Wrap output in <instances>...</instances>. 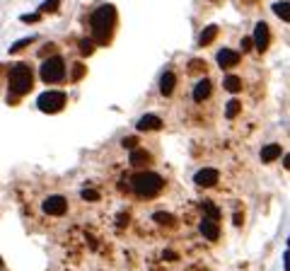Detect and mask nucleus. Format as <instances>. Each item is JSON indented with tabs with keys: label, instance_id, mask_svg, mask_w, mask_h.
Here are the masks:
<instances>
[{
	"label": "nucleus",
	"instance_id": "1",
	"mask_svg": "<svg viewBox=\"0 0 290 271\" xmlns=\"http://www.w3.org/2000/svg\"><path fill=\"white\" fill-rule=\"evenodd\" d=\"M114 20H116L114 5H102V7L94 10V15H92V34H94V41L97 44H107L109 41Z\"/></svg>",
	"mask_w": 290,
	"mask_h": 271
},
{
	"label": "nucleus",
	"instance_id": "2",
	"mask_svg": "<svg viewBox=\"0 0 290 271\" xmlns=\"http://www.w3.org/2000/svg\"><path fill=\"white\" fill-rule=\"evenodd\" d=\"M131 186H133V191H136L138 196L150 199V196H155V194L162 191L165 180H162L157 172H141V175H136V177L131 180Z\"/></svg>",
	"mask_w": 290,
	"mask_h": 271
},
{
	"label": "nucleus",
	"instance_id": "3",
	"mask_svg": "<svg viewBox=\"0 0 290 271\" xmlns=\"http://www.w3.org/2000/svg\"><path fill=\"white\" fill-rule=\"evenodd\" d=\"M34 85V75H31V68L25 63H17L12 70H10V92H15L17 97L27 94Z\"/></svg>",
	"mask_w": 290,
	"mask_h": 271
},
{
	"label": "nucleus",
	"instance_id": "4",
	"mask_svg": "<svg viewBox=\"0 0 290 271\" xmlns=\"http://www.w3.org/2000/svg\"><path fill=\"white\" fill-rule=\"evenodd\" d=\"M41 80L44 83H60L65 78V63L60 56H51L41 63V70H39Z\"/></svg>",
	"mask_w": 290,
	"mask_h": 271
},
{
	"label": "nucleus",
	"instance_id": "5",
	"mask_svg": "<svg viewBox=\"0 0 290 271\" xmlns=\"http://www.w3.org/2000/svg\"><path fill=\"white\" fill-rule=\"evenodd\" d=\"M36 107L41 112H46V114H56V112H60L65 107V92H60V90L41 92L39 99H36Z\"/></svg>",
	"mask_w": 290,
	"mask_h": 271
},
{
	"label": "nucleus",
	"instance_id": "6",
	"mask_svg": "<svg viewBox=\"0 0 290 271\" xmlns=\"http://www.w3.org/2000/svg\"><path fill=\"white\" fill-rule=\"evenodd\" d=\"M41 209H44V213H49V215H63L65 209H68V201L63 196H49Z\"/></svg>",
	"mask_w": 290,
	"mask_h": 271
},
{
	"label": "nucleus",
	"instance_id": "7",
	"mask_svg": "<svg viewBox=\"0 0 290 271\" xmlns=\"http://www.w3.org/2000/svg\"><path fill=\"white\" fill-rule=\"evenodd\" d=\"M268 39H271L268 25H266V22H259V25L254 27V46H257L259 54H263V51L268 49Z\"/></svg>",
	"mask_w": 290,
	"mask_h": 271
},
{
	"label": "nucleus",
	"instance_id": "8",
	"mask_svg": "<svg viewBox=\"0 0 290 271\" xmlns=\"http://www.w3.org/2000/svg\"><path fill=\"white\" fill-rule=\"evenodd\" d=\"M218 170H213V167H205V170H199L196 172V177L194 181L199 184V186H213V184H218Z\"/></svg>",
	"mask_w": 290,
	"mask_h": 271
},
{
	"label": "nucleus",
	"instance_id": "9",
	"mask_svg": "<svg viewBox=\"0 0 290 271\" xmlns=\"http://www.w3.org/2000/svg\"><path fill=\"white\" fill-rule=\"evenodd\" d=\"M239 54L237 51H232V49H220L218 51V65L220 68H234L237 63H239Z\"/></svg>",
	"mask_w": 290,
	"mask_h": 271
},
{
	"label": "nucleus",
	"instance_id": "10",
	"mask_svg": "<svg viewBox=\"0 0 290 271\" xmlns=\"http://www.w3.org/2000/svg\"><path fill=\"white\" fill-rule=\"evenodd\" d=\"M201 235L205 238V240H210V242L218 240V238H220V228H218V220L203 218V223H201Z\"/></svg>",
	"mask_w": 290,
	"mask_h": 271
},
{
	"label": "nucleus",
	"instance_id": "11",
	"mask_svg": "<svg viewBox=\"0 0 290 271\" xmlns=\"http://www.w3.org/2000/svg\"><path fill=\"white\" fill-rule=\"evenodd\" d=\"M136 128H138V131H160V128H162V119L155 117V114H145L143 119L136 123Z\"/></svg>",
	"mask_w": 290,
	"mask_h": 271
},
{
	"label": "nucleus",
	"instance_id": "12",
	"mask_svg": "<svg viewBox=\"0 0 290 271\" xmlns=\"http://www.w3.org/2000/svg\"><path fill=\"white\" fill-rule=\"evenodd\" d=\"M150 162V152L143 151V148H133L131 151V165L133 167H145Z\"/></svg>",
	"mask_w": 290,
	"mask_h": 271
},
{
	"label": "nucleus",
	"instance_id": "13",
	"mask_svg": "<svg viewBox=\"0 0 290 271\" xmlns=\"http://www.w3.org/2000/svg\"><path fill=\"white\" fill-rule=\"evenodd\" d=\"M210 90H213L210 80H201V83L194 88V99H196V102H205V99L210 97Z\"/></svg>",
	"mask_w": 290,
	"mask_h": 271
},
{
	"label": "nucleus",
	"instance_id": "14",
	"mask_svg": "<svg viewBox=\"0 0 290 271\" xmlns=\"http://www.w3.org/2000/svg\"><path fill=\"white\" fill-rule=\"evenodd\" d=\"M174 85H176V78H174V73H165V75L160 78V92H162V94H172Z\"/></svg>",
	"mask_w": 290,
	"mask_h": 271
},
{
	"label": "nucleus",
	"instance_id": "15",
	"mask_svg": "<svg viewBox=\"0 0 290 271\" xmlns=\"http://www.w3.org/2000/svg\"><path fill=\"white\" fill-rule=\"evenodd\" d=\"M276 157H281V146H276V143L263 146V151H261V160L263 162H273Z\"/></svg>",
	"mask_w": 290,
	"mask_h": 271
},
{
	"label": "nucleus",
	"instance_id": "16",
	"mask_svg": "<svg viewBox=\"0 0 290 271\" xmlns=\"http://www.w3.org/2000/svg\"><path fill=\"white\" fill-rule=\"evenodd\" d=\"M273 12L283 20V22H290V0H281V2H273Z\"/></svg>",
	"mask_w": 290,
	"mask_h": 271
},
{
	"label": "nucleus",
	"instance_id": "17",
	"mask_svg": "<svg viewBox=\"0 0 290 271\" xmlns=\"http://www.w3.org/2000/svg\"><path fill=\"white\" fill-rule=\"evenodd\" d=\"M215 36H218V27H215V25H210V27H205V30L201 31V36H199V44H201V46H208V44H210Z\"/></svg>",
	"mask_w": 290,
	"mask_h": 271
},
{
	"label": "nucleus",
	"instance_id": "18",
	"mask_svg": "<svg viewBox=\"0 0 290 271\" xmlns=\"http://www.w3.org/2000/svg\"><path fill=\"white\" fill-rule=\"evenodd\" d=\"M223 88H225L228 92H239V90H242V80H239L237 75H225Z\"/></svg>",
	"mask_w": 290,
	"mask_h": 271
},
{
	"label": "nucleus",
	"instance_id": "19",
	"mask_svg": "<svg viewBox=\"0 0 290 271\" xmlns=\"http://www.w3.org/2000/svg\"><path fill=\"white\" fill-rule=\"evenodd\" d=\"M152 220H155V223H160V225H170V228L174 225V215H170V213H162V211L155 213V215H152Z\"/></svg>",
	"mask_w": 290,
	"mask_h": 271
},
{
	"label": "nucleus",
	"instance_id": "20",
	"mask_svg": "<svg viewBox=\"0 0 290 271\" xmlns=\"http://www.w3.org/2000/svg\"><path fill=\"white\" fill-rule=\"evenodd\" d=\"M239 109H242L239 99H230V102H228V107H225V114H228V119H234V117L239 114Z\"/></svg>",
	"mask_w": 290,
	"mask_h": 271
},
{
	"label": "nucleus",
	"instance_id": "21",
	"mask_svg": "<svg viewBox=\"0 0 290 271\" xmlns=\"http://www.w3.org/2000/svg\"><path fill=\"white\" fill-rule=\"evenodd\" d=\"M201 209H203V213H208V218H210V220H218V218H220V211H218L210 201H203Z\"/></svg>",
	"mask_w": 290,
	"mask_h": 271
},
{
	"label": "nucleus",
	"instance_id": "22",
	"mask_svg": "<svg viewBox=\"0 0 290 271\" xmlns=\"http://www.w3.org/2000/svg\"><path fill=\"white\" fill-rule=\"evenodd\" d=\"M189 73H208V65H205V60H191L189 63Z\"/></svg>",
	"mask_w": 290,
	"mask_h": 271
},
{
	"label": "nucleus",
	"instance_id": "23",
	"mask_svg": "<svg viewBox=\"0 0 290 271\" xmlns=\"http://www.w3.org/2000/svg\"><path fill=\"white\" fill-rule=\"evenodd\" d=\"M78 46H80V54H83V56H89V54L94 51V41H92V39H80Z\"/></svg>",
	"mask_w": 290,
	"mask_h": 271
},
{
	"label": "nucleus",
	"instance_id": "24",
	"mask_svg": "<svg viewBox=\"0 0 290 271\" xmlns=\"http://www.w3.org/2000/svg\"><path fill=\"white\" fill-rule=\"evenodd\" d=\"M83 78H85V65L75 63L73 65V80H83Z\"/></svg>",
	"mask_w": 290,
	"mask_h": 271
},
{
	"label": "nucleus",
	"instance_id": "25",
	"mask_svg": "<svg viewBox=\"0 0 290 271\" xmlns=\"http://www.w3.org/2000/svg\"><path fill=\"white\" fill-rule=\"evenodd\" d=\"M31 44V36L29 39H22V41H17V44H12V49H10V54H17V51H22L25 46H29Z\"/></svg>",
	"mask_w": 290,
	"mask_h": 271
},
{
	"label": "nucleus",
	"instance_id": "26",
	"mask_svg": "<svg viewBox=\"0 0 290 271\" xmlns=\"http://www.w3.org/2000/svg\"><path fill=\"white\" fill-rule=\"evenodd\" d=\"M83 199H85V201H97L99 194H97L94 189H83Z\"/></svg>",
	"mask_w": 290,
	"mask_h": 271
},
{
	"label": "nucleus",
	"instance_id": "27",
	"mask_svg": "<svg viewBox=\"0 0 290 271\" xmlns=\"http://www.w3.org/2000/svg\"><path fill=\"white\" fill-rule=\"evenodd\" d=\"M58 2H60V0H46L41 10H46V12H56V10H58Z\"/></svg>",
	"mask_w": 290,
	"mask_h": 271
},
{
	"label": "nucleus",
	"instance_id": "28",
	"mask_svg": "<svg viewBox=\"0 0 290 271\" xmlns=\"http://www.w3.org/2000/svg\"><path fill=\"white\" fill-rule=\"evenodd\" d=\"M121 143H123V148H136V146H138V138L131 136V138H123Z\"/></svg>",
	"mask_w": 290,
	"mask_h": 271
},
{
	"label": "nucleus",
	"instance_id": "29",
	"mask_svg": "<svg viewBox=\"0 0 290 271\" xmlns=\"http://www.w3.org/2000/svg\"><path fill=\"white\" fill-rule=\"evenodd\" d=\"M239 46H242V51L247 54V51H249V49L254 46V41H252V39H242V41H239Z\"/></svg>",
	"mask_w": 290,
	"mask_h": 271
},
{
	"label": "nucleus",
	"instance_id": "30",
	"mask_svg": "<svg viewBox=\"0 0 290 271\" xmlns=\"http://www.w3.org/2000/svg\"><path fill=\"white\" fill-rule=\"evenodd\" d=\"M54 51H56V46H54V44H46V46L41 49V54H44V56H49V54H54Z\"/></svg>",
	"mask_w": 290,
	"mask_h": 271
},
{
	"label": "nucleus",
	"instance_id": "31",
	"mask_svg": "<svg viewBox=\"0 0 290 271\" xmlns=\"http://www.w3.org/2000/svg\"><path fill=\"white\" fill-rule=\"evenodd\" d=\"M36 20H39V15H25L22 17V22H36Z\"/></svg>",
	"mask_w": 290,
	"mask_h": 271
},
{
	"label": "nucleus",
	"instance_id": "32",
	"mask_svg": "<svg viewBox=\"0 0 290 271\" xmlns=\"http://www.w3.org/2000/svg\"><path fill=\"white\" fill-rule=\"evenodd\" d=\"M283 262H286V271H290V249L283 254Z\"/></svg>",
	"mask_w": 290,
	"mask_h": 271
},
{
	"label": "nucleus",
	"instance_id": "33",
	"mask_svg": "<svg viewBox=\"0 0 290 271\" xmlns=\"http://www.w3.org/2000/svg\"><path fill=\"white\" fill-rule=\"evenodd\" d=\"M283 167H286V170H290V152L283 157Z\"/></svg>",
	"mask_w": 290,
	"mask_h": 271
},
{
	"label": "nucleus",
	"instance_id": "34",
	"mask_svg": "<svg viewBox=\"0 0 290 271\" xmlns=\"http://www.w3.org/2000/svg\"><path fill=\"white\" fill-rule=\"evenodd\" d=\"M165 259H170V262H174V259H176V254H174V252H165Z\"/></svg>",
	"mask_w": 290,
	"mask_h": 271
},
{
	"label": "nucleus",
	"instance_id": "35",
	"mask_svg": "<svg viewBox=\"0 0 290 271\" xmlns=\"http://www.w3.org/2000/svg\"><path fill=\"white\" fill-rule=\"evenodd\" d=\"M234 225H242V213H234Z\"/></svg>",
	"mask_w": 290,
	"mask_h": 271
},
{
	"label": "nucleus",
	"instance_id": "36",
	"mask_svg": "<svg viewBox=\"0 0 290 271\" xmlns=\"http://www.w3.org/2000/svg\"><path fill=\"white\" fill-rule=\"evenodd\" d=\"M288 247H290V240H288Z\"/></svg>",
	"mask_w": 290,
	"mask_h": 271
},
{
	"label": "nucleus",
	"instance_id": "37",
	"mask_svg": "<svg viewBox=\"0 0 290 271\" xmlns=\"http://www.w3.org/2000/svg\"><path fill=\"white\" fill-rule=\"evenodd\" d=\"M0 264H2V262H0Z\"/></svg>",
	"mask_w": 290,
	"mask_h": 271
}]
</instances>
